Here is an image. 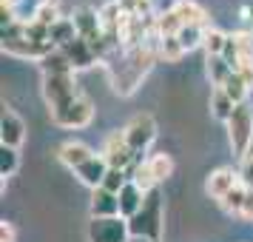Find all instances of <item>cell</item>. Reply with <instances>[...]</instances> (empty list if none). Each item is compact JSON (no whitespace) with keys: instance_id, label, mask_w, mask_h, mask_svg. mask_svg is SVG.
<instances>
[{"instance_id":"6da1fadb","label":"cell","mask_w":253,"mask_h":242,"mask_svg":"<svg viewBox=\"0 0 253 242\" xmlns=\"http://www.w3.org/2000/svg\"><path fill=\"white\" fill-rule=\"evenodd\" d=\"M157 40L154 43H145L139 48H120V63H105L108 66V80H111V89H114L120 97H131V94L139 89L142 77L151 71V66L157 63Z\"/></svg>"},{"instance_id":"7a4b0ae2","label":"cell","mask_w":253,"mask_h":242,"mask_svg":"<svg viewBox=\"0 0 253 242\" xmlns=\"http://www.w3.org/2000/svg\"><path fill=\"white\" fill-rule=\"evenodd\" d=\"M131 237H145V240L160 242L162 237V194L154 188L145 194V205L139 208L137 217L128 219Z\"/></svg>"},{"instance_id":"3957f363","label":"cell","mask_w":253,"mask_h":242,"mask_svg":"<svg viewBox=\"0 0 253 242\" xmlns=\"http://www.w3.org/2000/svg\"><path fill=\"white\" fill-rule=\"evenodd\" d=\"M228 143H230V151L236 160H245L251 154V145H253V108L248 103L236 105V111L230 117L228 123Z\"/></svg>"},{"instance_id":"277c9868","label":"cell","mask_w":253,"mask_h":242,"mask_svg":"<svg viewBox=\"0 0 253 242\" xmlns=\"http://www.w3.org/2000/svg\"><path fill=\"white\" fill-rule=\"evenodd\" d=\"M91 117H94V103L83 94L77 100L60 105V108H51V123L60 128H85L91 123Z\"/></svg>"},{"instance_id":"5b68a950","label":"cell","mask_w":253,"mask_h":242,"mask_svg":"<svg viewBox=\"0 0 253 242\" xmlns=\"http://www.w3.org/2000/svg\"><path fill=\"white\" fill-rule=\"evenodd\" d=\"M100 154L105 157V162H108L111 168H123V171H128V174H131V168L139 162V157L131 151V145H128L123 128H120V131H111V134L105 137V145H103Z\"/></svg>"},{"instance_id":"8992f818","label":"cell","mask_w":253,"mask_h":242,"mask_svg":"<svg viewBox=\"0 0 253 242\" xmlns=\"http://www.w3.org/2000/svg\"><path fill=\"white\" fill-rule=\"evenodd\" d=\"M43 97L51 108H60V105L71 103L80 97V89H77V80H74V71L71 74H48L43 77Z\"/></svg>"},{"instance_id":"52a82bcc","label":"cell","mask_w":253,"mask_h":242,"mask_svg":"<svg viewBox=\"0 0 253 242\" xmlns=\"http://www.w3.org/2000/svg\"><path fill=\"white\" fill-rule=\"evenodd\" d=\"M123 131H126V140L131 145V151L137 157H142L154 145V140H157V120L151 114H137V117H131V123Z\"/></svg>"},{"instance_id":"ba28073f","label":"cell","mask_w":253,"mask_h":242,"mask_svg":"<svg viewBox=\"0 0 253 242\" xmlns=\"http://www.w3.org/2000/svg\"><path fill=\"white\" fill-rule=\"evenodd\" d=\"M131 228L128 219L111 217V219H91L88 222V242H128Z\"/></svg>"},{"instance_id":"9c48e42d","label":"cell","mask_w":253,"mask_h":242,"mask_svg":"<svg viewBox=\"0 0 253 242\" xmlns=\"http://www.w3.org/2000/svg\"><path fill=\"white\" fill-rule=\"evenodd\" d=\"M26 140V123L23 117L12 111V108H3V120H0V145H12L20 148Z\"/></svg>"},{"instance_id":"30bf717a","label":"cell","mask_w":253,"mask_h":242,"mask_svg":"<svg viewBox=\"0 0 253 242\" xmlns=\"http://www.w3.org/2000/svg\"><path fill=\"white\" fill-rule=\"evenodd\" d=\"M91 219H111L120 217V194L108 191V188H97L91 191V205H88Z\"/></svg>"},{"instance_id":"8fae6325","label":"cell","mask_w":253,"mask_h":242,"mask_svg":"<svg viewBox=\"0 0 253 242\" xmlns=\"http://www.w3.org/2000/svg\"><path fill=\"white\" fill-rule=\"evenodd\" d=\"M108 168H111V165L105 162L103 154H94L91 160H85L80 168L74 171V177H77L83 185H88L91 191H97V188H103V180H105V174H108Z\"/></svg>"},{"instance_id":"7c38bea8","label":"cell","mask_w":253,"mask_h":242,"mask_svg":"<svg viewBox=\"0 0 253 242\" xmlns=\"http://www.w3.org/2000/svg\"><path fill=\"white\" fill-rule=\"evenodd\" d=\"M60 51L69 57V63H71V69H74V71H77V69H88V66L97 63V51H94V46L88 43V40H83L80 35L74 37L69 46H63Z\"/></svg>"},{"instance_id":"4fadbf2b","label":"cell","mask_w":253,"mask_h":242,"mask_svg":"<svg viewBox=\"0 0 253 242\" xmlns=\"http://www.w3.org/2000/svg\"><path fill=\"white\" fill-rule=\"evenodd\" d=\"M94 157V148L91 145H85L83 140H66L63 145L57 148V160L66 165V168H71V171H77L85 160H91Z\"/></svg>"},{"instance_id":"5bb4252c","label":"cell","mask_w":253,"mask_h":242,"mask_svg":"<svg viewBox=\"0 0 253 242\" xmlns=\"http://www.w3.org/2000/svg\"><path fill=\"white\" fill-rule=\"evenodd\" d=\"M239 183V174L233 171V168H216V171L208 174L205 180V191L208 196H213V199H222V196L228 194L233 185Z\"/></svg>"},{"instance_id":"9a60e30c","label":"cell","mask_w":253,"mask_h":242,"mask_svg":"<svg viewBox=\"0 0 253 242\" xmlns=\"http://www.w3.org/2000/svg\"><path fill=\"white\" fill-rule=\"evenodd\" d=\"M142 205H145V191H142L134 180H128L126 188L120 191V217H123V219L137 217Z\"/></svg>"},{"instance_id":"2e32d148","label":"cell","mask_w":253,"mask_h":242,"mask_svg":"<svg viewBox=\"0 0 253 242\" xmlns=\"http://www.w3.org/2000/svg\"><path fill=\"white\" fill-rule=\"evenodd\" d=\"M171 9L182 20V26H208V12L194 0H173Z\"/></svg>"},{"instance_id":"e0dca14e","label":"cell","mask_w":253,"mask_h":242,"mask_svg":"<svg viewBox=\"0 0 253 242\" xmlns=\"http://www.w3.org/2000/svg\"><path fill=\"white\" fill-rule=\"evenodd\" d=\"M208 105H211V117L219 120V123H228L230 117H233V111H236V103H233L222 89H213V92H211V103Z\"/></svg>"},{"instance_id":"ac0fdd59","label":"cell","mask_w":253,"mask_h":242,"mask_svg":"<svg viewBox=\"0 0 253 242\" xmlns=\"http://www.w3.org/2000/svg\"><path fill=\"white\" fill-rule=\"evenodd\" d=\"M48 37H51V43L57 48H63V46H69L71 40L77 37V29H74V20L71 17H60L57 23L48 29Z\"/></svg>"},{"instance_id":"d6986e66","label":"cell","mask_w":253,"mask_h":242,"mask_svg":"<svg viewBox=\"0 0 253 242\" xmlns=\"http://www.w3.org/2000/svg\"><path fill=\"white\" fill-rule=\"evenodd\" d=\"M205 63H208L205 69H208V80H211V86H213V89H222V86L228 83V77L233 74V69L228 66V60L225 57H208Z\"/></svg>"},{"instance_id":"ffe728a7","label":"cell","mask_w":253,"mask_h":242,"mask_svg":"<svg viewBox=\"0 0 253 242\" xmlns=\"http://www.w3.org/2000/svg\"><path fill=\"white\" fill-rule=\"evenodd\" d=\"M245 199H248V188H245L242 183H236L228 194L219 199V205H222V211H225V214H236V217H239L242 208H245Z\"/></svg>"},{"instance_id":"44dd1931","label":"cell","mask_w":253,"mask_h":242,"mask_svg":"<svg viewBox=\"0 0 253 242\" xmlns=\"http://www.w3.org/2000/svg\"><path fill=\"white\" fill-rule=\"evenodd\" d=\"M40 69H43V77H48V74H71V63H69V57L60 51V48H54L48 57H43L40 60Z\"/></svg>"},{"instance_id":"7402d4cb","label":"cell","mask_w":253,"mask_h":242,"mask_svg":"<svg viewBox=\"0 0 253 242\" xmlns=\"http://www.w3.org/2000/svg\"><path fill=\"white\" fill-rule=\"evenodd\" d=\"M205 32H208V26H182L179 29V43H182V48H185V54L188 51H194V48H199V46H205Z\"/></svg>"},{"instance_id":"603a6c76","label":"cell","mask_w":253,"mask_h":242,"mask_svg":"<svg viewBox=\"0 0 253 242\" xmlns=\"http://www.w3.org/2000/svg\"><path fill=\"white\" fill-rule=\"evenodd\" d=\"M157 54H160V60H165V63H176V60L185 54L182 43H179V37L171 35V37H160L157 40Z\"/></svg>"},{"instance_id":"cb8c5ba5","label":"cell","mask_w":253,"mask_h":242,"mask_svg":"<svg viewBox=\"0 0 253 242\" xmlns=\"http://www.w3.org/2000/svg\"><path fill=\"white\" fill-rule=\"evenodd\" d=\"M225 46H228V35L222 29H216V26H208V32H205V54L208 57H222Z\"/></svg>"},{"instance_id":"d4e9b609","label":"cell","mask_w":253,"mask_h":242,"mask_svg":"<svg viewBox=\"0 0 253 242\" xmlns=\"http://www.w3.org/2000/svg\"><path fill=\"white\" fill-rule=\"evenodd\" d=\"M222 92L228 94V97H230V100H233L236 105H242V103H248V92H251V86L242 80L236 71H233V74L228 77V83L222 86Z\"/></svg>"},{"instance_id":"484cf974","label":"cell","mask_w":253,"mask_h":242,"mask_svg":"<svg viewBox=\"0 0 253 242\" xmlns=\"http://www.w3.org/2000/svg\"><path fill=\"white\" fill-rule=\"evenodd\" d=\"M148 168H151V174H154L157 185H160L162 180H168V177L173 174V160L168 157V154H151L148 157Z\"/></svg>"},{"instance_id":"4316f807","label":"cell","mask_w":253,"mask_h":242,"mask_svg":"<svg viewBox=\"0 0 253 242\" xmlns=\"http://www.w3.org/2000/svg\"><path fill=\"white\" fill-rule=\"evenodd\" d=\"M17 168H20V154H17V148L0 145V177L9 180V177H14Z\"/></svg>"},{"instance_id":"83f0119b","label":"cell","mask_w":253,"mask_h":242,"mask_svg":"<svg viewBox=\"0 0 253 242\" xmlns=\"http://www.w3.org/2000/svg\"><path fill=\"white\" fill-rule=\"evenodd\" d=\"M126 17H154L151 0H114Z\"/></svg>"},{"instance_id":"f1b7e54d","label":"cell","mask_w":253,"mask_h":242,"mask_svg":"<svg viewBox=\"0 0 253 242\" xmlns=\"http://www.w3.org/2000/svg\"><path fill=\"white\" fill-rule=\"evenodd\" d=\"M131 180L148 194V191H154L157 188V180H154V174H151V168H148V160H142V162H137L134 168H131Z\"/></svg>"},{"instance_id":"f546056e","label":"cell","mask_w":253,"mask_h":242,"mask_svg":"<svg viewBox=\"0 0 253 242\" xmlns=\"http://www.w3.org/2000/svg\"><path fill=\"white\" fill-rule=\"evenodd\" d=\"M128 180H131V174H128V171H123V168H108V174H105V180H103V188L120 194V191L126 188Z\"/></svg>"},{"instance_id":"4dcf8cb0","label":"cell","mask_w":253,"mask_h":242,"mask_svg":"<svg viewBox=\"0 0 253 242\" xmlns=\"http://www.w3.org/2000/svg\"><path fill=\"white\" fill-rule=\"evenodd\" d=\"M32 20H37V23H43V26H48V29H51V26L60 20L57 6H51V3H40V6L35 9V17H32Z\"/></svg>"},{"instance_id":"1f68e13d","label":"cell","mask_w":253,"mask_h":242,"mask_svg":"<svg viewBox=\"0 0 253 242\" xmlns=\"http://www.w3.org/2000/svg\"><path fill=\"white\" fill-rule=\"evenodd\" d=\"M236 174H239V183L245 185L248 191H253V151L239 162V171H236Z\"/></svg>"},{"instance_id":"d6a6232c","label":"cell","mask_w":253,"mask_h":242,"mask_svg":"<svg viewBox=\"0 0 253 242\" xmlns=\"http://www.w3.org/2000/svg\"><path fill=\"white\" fill-rule=\"evenodd\" d=\"M236 74H239L242 80L248 83L253 89V57H242V63H239V69H236Z\"/></svg>"},{"instance_id":"836d02e7","label":"cell","mask_w":253,"mask_h":242,"mask_svg":"<svg viewBox=\"0 0 253 242\" xmlns=\"http://www.w3.org/2000/svg\"><path fill=\"white\" fill-rule=\"evenodd\" d=\"M245 222H253V191H248V199H245V208H242L239 214Z\"/></svg>"},{"instance_id":"e575fe53","label":"cell","mask_w":253,"mask_h":242,"mask_svg":"<svg viewBox=\"0 0 253 242\" xmlns=\"http://www.w3.org/2000/svg\"><path fill=\"white\" fill-rule=\"evenodd\" d=\"M0 242H14V225L12 222H0Z\"/></svg>"},{"instance_id":"d590c367","label":"cell","mask_w":253,"mask_h":242,"mask_svg":"<svg viewBox=\"0 0 253 242\" xmlns=\"http://www.w3.org/2000/svg\"><path fill=\"white\" fill-rule=\"evenodd\" d=\"M128 242H154V240H145V237H131Z\"/></svg>"},{"instance_id":"8d00e7d4","label":"cell","mask_w":253,"mask_h":242,"mask_svg":"<svg viewBox=\"0 0 253 242\" xmlns=\"http://www.w3.org/2000/svg\"><path fill=\"white\" fill-rule=\"evenodd\" d=\"M43 3H51V6H57L60 0H43Z\"/></svg>"}]
</instances>
